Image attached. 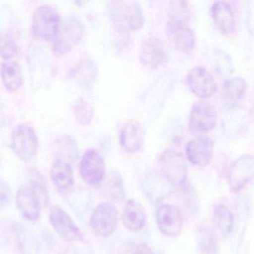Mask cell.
<instances>
[{
	"label": "cell",
	"mask_w": 254,
	"mask_h": 254,
	"mask_svg": "<svg viewBox=\"0 0 254 254\" xmlns=\"http://www.w3.org/2000/svg\"><path fill=\"white\" fill-rule=\"evenodd\" d=\"M16 204L19 213L27 220L34 222L40 218L43 204L29 187H22L18 190Z\"/></svg>",
	"instance_id": "obj_17"
},
{
	"label": "cell",
	"mask_w": 254,
	"mask_h": 254,
	"mask_svg": "<svg viewBox=\"0 0 254 254\" xmlns=\"http://www.w3.org/2000/svg\"><path fill=\"white\" fill-rule=\"evenodd\" d=\"M1 82L6 90L14 92L19 90L23 82L22 68L18 63L5 62L0 69Z\"/></svg>",
	"instance_id": "obj_24"
},
{
	"label": "cell",
	"mask_w": 254,
	"mask_h": 254,
	"mask_svg": "<svg viewBox=\"0 0 254 254\" xmlns=\"http://www.w3.org/2000/svg\"><path fill=\"white\" fill-rule=\"evenodd\" d=\"M210 15L216 28L224 35H230L235 31L236 19L234 10L228 3L217 1L210 8Z\"/></svg>",
	"instance_id": "obj_19"
},
{
	"label": "cell",
	"mask_w": 254,
	"mask_h": 254,
	"mask_svg": "<svg viewBox=\"0 0 254 254\" xmlns=\"http://www.w3.org/2000/svg\"><path fill=\"white\" fill-rule=\"evenodd\" d=\"M216 69L219 75L223 78L228 79L234 71V64L229 55L225 52H219L216 61Z\"/></svg>",
	"instance_id": "obj_34"
},
{
	"label": "cell",
	"mask_w": 254,
	"mask_h": 254,
	"mask_svg": "<svg viewBox=\"0 0 254 254\" xmlns=\"http://www.w3.org/2000/svg\"><path fill=\"white\" fill-rule=\"evenodd\" d=\"M119 221V212L116 207L110 203H101L95 207L91 216V228L97 237L107 238L117 229Z\"/></svg>",
	"instance_id": "obj_6"
},
{
	"label": "cell",
	"mask_w": 254,
	"mask_h": 254,
	"mask_svg": "<svg viewBox=\"0 0 254 254\" xmlns=\"http://www.w3.org/2000/svg\"><path fill=\"white\" fill-rule=\"evenodd\" d=\"M122 219L127 229L139 231L146 225V212L140 203L135 200L129 199L124 206Z\"/></svg>",
	"instance_id": "obj_21"
},
{
	"label": "cell",
	"mask_w": 254,
	"mask_h": 254,
	"mask_svg": "<svg viewBox=\"0 0 254 254\" xmlns=\"http://www.w3.org/2000/svg\"><path fill=\"white\" fill-rule=\"evenodd\" d=\"M29 188L38 197L43 206L48 204L49 201V190L47 184L42 174L37 171L31 173Z\"/></svg>",
	"instance_id": "obj_32"
},
{
	"label": "cell",
	"mask_w": 254,
	"mask_h": 254,
	"mask_svg": "<svg viewBox=\"0 0 254 254\" xmlns=\"http://www.w3.org/2000/svg\"><path fill=\"white\" fill-rule=\"evenodd\" d=\"M247 88V83L243 77H234L225 80L224 93L228 101L235 105L243 101Z\"/></svg>",
	"instance_id": "obj_27"
},
{
	"label": "cell",
	"mask_w": 254,
	"mask_h": 254,
	"mask_svg": "<svg viewBox=\"0 0 254 254\" xmlns=\"http://www.w3.org/2000/svg\"><path fill=\"white\" fill-rule=\"evenodd\" d=\"M61 19L55 7L43 4L33 13L31 31L33 35L41 40H52L61 25Z\"/></svg>",
	"instance_id": "obj_3"
},
{
	"label": "cell",
	"mask_w": 254,
	"mask_h": 254,
	"mask_svg": "<svg viewBox=\"0 0 254 254\" xmlns=\"http://www.w3.org/2000/svg\"><path fill=\"white\" fill-rule=\"evenodd\" d=\"M105 190L109 198L115 202L121 203L124 201L125 186L122 175L119 172L113 170L109 173L106 179Z\"/></svg>",
	"instance_id": "obj_28"
},
{
	"label": "cell",
	"mask_w": 254,
	"mask_h": 254,
	"mask_svg": "<svg viewBox=\"0 0 254 254\" xmlns=\"http://www.w3.org/2000/svg\"><path fill=\"white\" fill-rule=\"evenodd\" d=\"M39 144L35 131L28 125H19L12 131L11 149L21 161H31L38 152Z\"/></svg>",
	"instance_id": "obj_5"
},
{
	"label": "cell",
	"mask_w": 254,
	"mask_h": 254,
	"mask_svg": "<svg viewBox=\"0 0 254 254\" xmlns=\"http://www.w3.org/2000/svg\"><path fill=\"white\" fill-rule=\"evenodd\" d=\"M188 84L191 92L201 100L208 99L217 92V83L214 77L204 67H194L189 71Z\"/></svg>",
	"instance_id": "obj_10"
},
{
	"label": "cell",
	"mask_w": 254,
	"mask_h": 254,
	"mask_svg": "<svg viewBox=\"0 0 254 254\" xmlns=\"http://www.w3.org/2000/svg\"><path fill=\"white\" fill-rule=\"evenodd\" d=\"M213 221L224 237H229L234 230V216L228 206L223 204L215 206L213 211Z\"/></svg>",
	"instance_id": "obj_25"
},
{
	"label": "cell",
	"mask_w": 254,
	"mask_h": 254,
	"mask_svg": "<svg viewBox=\"0 0 254 254\" xmlns=\"http://www.w3.org/2000/svg\"><path fill=\"white\" fill-rule=\"evenodd\" d=\"M80 172L82 179L88 185H100L105 176V163L102 155L96 149H88L80 161Z\"/></svg>",
	"instance_id": "obj_12"
},
{
	"label": "cell",
	"mask_w": 254,
	"mask_h": 254,
	"mask_svg": "<svg viewBox=\"0 0 254 254\" xmlns=\"http://www.w3.org/2000/svg\"><path fill=\"white\" fill-rule=\"evenodd\" d=\"M167 34L175 47L187 55H190L195 46V37L192 30L185 22L169 20Z\"/></svg>",
	"instance_id": "obj_15"
},
{
	"label": "cell",
	"mask_w": 254,
	"mask_h": 254,
	"mask_svg": "<svg viewBox=\"0 0 254 254\" xmlns=\"http://www.w3.org/2000/svg\"><path fill=\"white\" fill-rule=\"evenodd\" d=\"M246 24L252 35L254 36V0H246Z\"/></svg>",
	"instance_id": "obj_37"
},
{
	"label": "cell",
	"mask_w": 254,
	"mask_h": 254,
	"mask_svg": "<svg viewBox=\"0 0 254 254\" xmlns=\"http://www.w3.org/2000/svg\"><path fill=\"white\" fill-rule=\"evenodd\" d=\"M197 244L202 254H218L219 246L217 238L210 226L202 225L197 231Z\"/></svg>",
	"instance_id": "obj_26"
},
{
	"label": "cell",
	"mask_w": 254,
	"mask_h": 254,
	"mask_svg": "<svg viewBox=\"0 0 254 254\" xmlns=\"http://www.w3.org/2000/svg\"><path fill=\"white\" fill-rule=\"evenodd\" d=\"M4 125V114H3L2 111L0 110V131H1V128H3V126Z\"/></svg>",
	"instance_id": "obj_41"
},
{
	"label": "cell",
	"mask_w": 254,
	"mask_h": 254,
	"mask_svg": "<svg viewBox=\"0 0 254 254\" xmlns=\"http://www.w3.org/2000/svg\"><path fill=\"white\" fill-rule=\"evenodd\" d=\"M158 229L168 237H177L184 228V216L179 207L172 204L159 206L156 213Z\"/></svg>",
	"instance_id": "obj_11"
},
{
	"label": "cell",
	"mask_w": 254,
	"mask_h": 254,
	"mask_svg": "<svg viewBox=\"0 0 254 254\" xmlns=\"http://www.w3.org/2000/svg\"><path fill=\"white\" fill-rule=\"evenodd\" d=\"M161 173L172 186L184 187L187 185L188 164L181 152L173 149L164 151L160 158Z\"/></svg>",
	"instance_id": "obj_4"
},
{
	"label": "cell",
	"mask_w": 254,
	"mask_h": 254,
	"mask_svg": "<svg viewBox=\"0 0 254 254\" xmlns=\"http://www.w3.org/2000/svg\"><path fill=\"white\" fill-rule=\"evenodd\" d=\"M185 203L186 205H188V208L191 211H195L198 209V197H197L196 192L192 187L189 186V185H185Z\"/></svg>",
	"instance_id": "obj_35"
},
{
	"label": "cell",
	"mask_w": 254,
	"mask_h": 254,
	"mask_svg": "<svg viewBox=\"0 0 254 254\" xmlns=\"http://www.w3.org/2000/svg\"><path fill=\"white\" fill-rule=\"evenodd\" d=\"M252 117L254 118V107L253 111H252Z\"/></svg>",
	"instance_id": "obj_42"
},
{
	"label": "cell",
	"mask_w": 254,
	"mask_h": 254,
	"mask_svg": "<svg viewBox=\"0 0 254 254\" xmlns=\"http://www.w3.org/2000/svg\"><path fill=\"white\" fill-rule=\"evenodd\" d=\"M98 68L92 60L84 59L77 64L72 71V77L77 86L84 92H90L96 83Z\"/></svg>",
	"instance_id": "obj_20"
},
{
	"label": "cell",
	"mask_w": 254,
	"mask_h": 254,
	"mask_svg": "<svg viewBox=\"0 0 254 254\" xmlns=\"http://www.w3.org/2000/svg\"><path fill=\"white\" fill-rule=\"evenodd\" d=\"M74 1L78 7H83V6L87 5L90 2L91 0H74Z\"/></svg>",
	"instance_id": "obj_39"
},
{
	"label": "cell",
	"mask_w": 254,
	"mask_h": 254,
	"mask_svg": "<svg viewBox=\"0 0 254 254\" xmlns=\"http://www.w3.org/2000/svg\"><path fill=\"white\" fill-rule=\"evenodd\" d=\"M187 156L191 164L198 167L210 164L214 153V140L208 137L199 136L188 142Z\"/></svg>",
	"instance_id": "obj_14"
},
{
	"label": "cell",
	"mask_w": 254,
	"mask_h": 254,
	"mask_svg": "<svg viewBox=\"0 0 254 254\" xmlns=\"http://www.w3.org/2000/svg\"><path fill=\"white\" fill-rule=\"evenodd\" d=\"M252 113L243 107L232 105L222 119V130L229 137H237L248 128Z\"/></svg>",
	"instance_id": "obj_16"
},
{
	"label": "cell",
	"mask_w": 254,
	"mask_h": 254,
	"mask_svg": "<svg viewBox=\"0 0 254 254\" xmlns=\"http://www.w3.org/2000/svg\"><path fill=\"white\" fill-rule=\"evenodd\" d=\"M145 141V131L143 126L136 121L125 124L120 134V144L127 152L134 153L143 147Z\"/></svg>",
	"instance_id": "obj_18"
},
{
	"label": "cell",
	"mask_w": 254,
	"mask_h": 254,
	"mask_svg": "<svg viewBox=\"0 0 254 254\" xmlns=\"http://www.w3.org/2000/svg\"><path fill=\"white\" fill-rule=\"evenodd\" d=\"M55 160L73 164L79 158V148L75 140L69 135H61L53 143Z\"/></svg>",
	"instance_id": "obj_22"
},
{
	"label": "cell",
	"mask_w": 254,
	"mask_h": 254,
	"mask_svg": "<svg viewBox=\"0 0 254 254\" xmlns=\"http://www.w3.org/2000/svg\"><path fill=\"white\" fill-rule=\"evenodd\" d=\"M83 34L84 26L80 19L74 16L65 18L52 39V51L58 56L68 53L80 43Z\"/></svg>",
	"instance_id": "obj_2"
},
{
	"label": "cell",
	"mask_w": 254,
	"mask_h": 254,
	"mask_svg": "<svg viewBox=\"0 0 254 254\" xmlns=\"http://www.w3.org/2000/svg\"><path fill=\"white\" fill-rule=\"evenodd\" d=\"M134 254H155L154 253L153 251L149 248L147 245L145 243H141L139 244L136 247L135 252Z\"/></svg>",
	"instance_id": "obj_38"
},
{
	"label": "cell",
	"mask_w": 254,
	"mask_h": 254,
	"mask_svg": "<svg viewBox=\"0 0 254 254\" xmlns=\"http://www.w3.org/2000/svg\"><path fill=\"white\" fill-rule=\"evenodd\" d=\"M139 61L146 68L157 69L168 61L167 51L160 39L150 37L142 44L139 51Z\"/></svg>",
	"instance_id": "obj_13"
},
{
	"label": "cell",
	"mask_w": 254,
	"mask_h": 254,
	"mask_svg": "<svg viewBox=\"0 0 254 254\" xmlns=\"http://www.w3.org/2000/svg\"><path fill=\"white\" fill-rule=\"evenodd\" d=\"M17 52V44L13 36L7 33L0 34V57L4 60L13 58Z\"/></svg>",
	"instance_id": "obj_33"
},
{
	"label": "cell",
	"mask_w": 254,
	"mask_h": 254,
	"mask_svg": "<svg viewBox=\"0 0 254 254\" xmlns=\"http://www.w3.org/2000/svg\"><path fill=\"white\" fill-rule=\"evenodd\" d=\"M51 175L55 186L63 192L68 190L74 186V176L72 167L65 161L55 160Z\"/></svg>",
	"instance_id": "obj_23"
},
{
	"label": "cell",
	"mask_w": 254,
	"mask_h": 254,
	"mask_svg": "<svg viewBox=\"0 0 254 254\" xmlns=\"http://www.w3.org/2000/svg\"><path fill=\"white\" fill-rule=\"evenodd\" d=\"M168 16L170 20L187 23L190 16V9L188 0H170Z\"/></svg>",
	"instance_id": "obj_30"
},
{
	"label": "cell",
	"mask_w": 254,
	"mask_h": 254,
	"mask_svg": "<svg viewBox=\"0 0 254 254\" xmlns=\"http://www.w3.org/2000/svg\"><path fill=\"white\" fill-rule=\"evenodd\" d=\"M61 254H79L78 252L72 248H68V249L64 250Z\"/></svg>",
	"instance_id": "obj_40"
},
{
	"label": "cell",
	"mask_w": 254,
	"mask_h": 254,
	"mask_svg": "<svg viewBox=\"0 0 254 254\" xmlns=\"http://www.w3.org/2000/svg\"><path fill=\"white\" fill-rule=\"evenodd\" d=\"M169 186H172L161 173H152L148 175L143 182V190L150 197L155 194H161L168 191Z\"/></svg>",
	"instance_id": "obj_29"
},
{
	"label": "cell",
	"mask_w": 254,
	"mask_h": 254,
	"mask_svg": "<svg viewBox=\"0 0 254 254\" xmlns=\"http://www.w3.org/2000/svg\"><path fill=\"white\" fill-rule=\"evenodd\" d=\"M254 179V155L245 154L233 162L228 182L233 192H239Z\"/></svg>",
	"instance_id": "obj_9"
},
{
	"label": "cell",
	"mask_w": 254,
	"mask_h": 254,
	"mask_svg": "<svg viewBox=\"0 0 254 254\" xmlns=\"http://www.w3.org/2000/svg\"><path fill=\"white\" fill-rule=\"evenodd\" d=\"M218 113L214 106L207 101H197L190 113L189 127L193 134H204L213 130L217 125Z\"/></svg>",
	"instance_id": "obj_7"
},
{
	"label": "cell",
	"mask_w": 254,
	"mask_h": 254,
	"mask_svg": "<svg viewBox=\"0 0 254 254\" xmlns=\"http://www.w3.org/2000/svg\"><path fill=\"white\" fill-rule=\"evenodd\" d=\"M11 198V190L8 184L0 178V210L7 207Z\"/></svg>",
	"instance_id": "obj_36"
},
{
	"label": "cell",
	"mask_w": 254,
	"mask_h": 254,
	"mask_svg": "<svg viewBox=\"0 0 254 254\" xmlns=\"http://www.w3.org/2000/svg\"><path fill=\"white\" fill-rule=\"evenodd\" d=\"M49 220L57 234L65 241L75 243L84 240L81 230L75 225L71 216L59 206L52 207Z\"/></svg>",
	"instance_id": "obj_8"
},
{
	"label": "cell",
	"mask_w": 254,
	"mask_h": 254,
	"mask_svg": "<svg viewBox=\"0 0 254 254\" xmlns=\"http://www.w3.org/2000/svg\"><path fill=\"white\" fill-rule=\"evenodd\" d=\"M108 13L115 28L120 32L138 31L144 25L143 9L137 1H113L109 5Z\"/></svg>",
	"instance_id": "obj_1"
},
{
	"label": "cell",
	"mask_w": 254,
	"mask_h": 254,
	"mask_svg": "<svg viewBox=\"0 0 254 254\" xmlns=\"http://www.w3.org/2000/svg\"><path fill=\"white\" fill-rule=\"evenodd\" d=\"M74 114L78 124L86 126L92 122L95 111L90 102L84 98H80L74 104Z\"/></svg>",
	"instance_id": "obj_31"
}]
</instances>
